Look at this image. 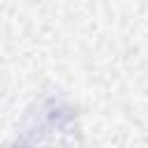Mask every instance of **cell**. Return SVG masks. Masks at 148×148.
<instances>
[]
</instances>
